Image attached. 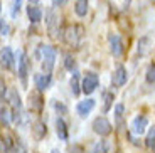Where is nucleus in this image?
I'll list each match as a JSON object with an SVG mask.
<instances>
[{"label":"nucleus","mask_w":155,"mask_h":153,"mask_svg":"<svg viewBox=\"0 0 155 153\" xmlns=\"http://www.w3.org/2000/svg\"><path fill=\"white\" fill-rule=\"evenodd\" d=\"M123 115H125V106L121 103L116 104V106H115V118H116V126H118V130H123V128H125Z\"/></svg>","instance_id":"nucleus-21"},{"label":"nucleus","mask_w":155,"mask_h":153,"mask_svg":"<svg viewBox=\"0 0 155 153\" xmlns=\"http://www.w3.org/2000/svg\"><path fill=\"white\" fill-rule=\"evenodd\" d=\"M69 153H84V151H83V148L79 145H73L69 148Z\"/></svg>","instance_id":"nucleus-34"},{"label":"nucleus","mask_w":155,"mask_h":153,"mask_svg":"<svg viewBox=\"0 0 155 153\" xmlns=\"http://www.w3.org/2000/svg\"><path fill=\"white\" fill-rule=\"evenodd\" d=\"M0 121H2V126L4 128H8L10 123L14 121V119H12V111L8 109V108H5V106L0 108Z\"/></svg>","instance_id":"nucleus-20"},{"label":"nucleus","mask_w":155,"mask_h":153,"mask_svg":"<svg viewBox=\"0 0 155 153\" xmlns=\"http://www.w3.org/2000/svg\"><path fill=\"white\" fill-rule=\"evenodd\" d=\"M64 67H66L68 71H74V69H76V61H74V57L71 54H66V56H64Z\"/></svg>","instance_id":"nucleus-27"},{"label":"nucleus","mask_w":155,"mask_h":153,"mask_svg":"<svg viewBox=\"0 0 155 153\" xmlns=\"http://www.w3.org/2000/svg\"><path fill=\"white\" fill-rule=\"evenodd\" d=\"M98 84H100V77H98V74L88 71V73L84 74V77H83V81H81L83 93H84V94H91V93L96 91Z\"/></svg>","instance_id":"nucleus-6"},{"label":"nucleus","mask_w":155,"mask_h":153,"mask_svg":"<svg viewBox=\"0 0 155 153\" xmlns=\"http://www.w3.org/2000/svg\"><path fill=\"white\" fill-rule=\"evenodd\" d=\"M29 108H31L32 113H37L41 115L42 113V108H44V98H42V91L39 89H34V91L29 93Z\"/></svg>","instance_id":"nucleus-7"},{"label":"nucleus","mask_w":155,"mask_h":153,"mask_svg":"<svg viewBox=\"0 0 155 153\" xmlns=\"http://www.w3.org/2000/svg\"><path fill=\"white\" fill-rule=\"evenodd\" d=\"M0 61H2V69H12L14 66V54H12V49L8 46L2 47V54H0Z\"/></svg>","instance_id":"nucleus-15"},{"label":"nucleus","mask_w":155,"mask_h":153,"mask_svg":"<svg viewBox=\"0 0 155 153\" xmlns=\"http://www.w3.org/2000/svg\"><path fill=\"white\" fill-rule=\"evenodd\" d=\"M89 10V0H76L74 4V12H76L78 17H86Z\"/></svg>","instance_id":"nucleus-19"},{"label":"nucleus","mask_w":155,"mask_h":153,"mask_svg":"<svg viewBox=\"0 0 155 153\" xmlns=\"http://www.w3.org/2000/svg\"><path fill=\"white\" fill-rule=\"evenodd\" d=\"M7 101H8V104H10L12 119H14L17 125H20L24 111H22V101H20V96H19V93H17V89H10V93H8V96H7Z\"/></svg>","instance_id":"nucleus-4"},{"label":"nucleus","mask_w":155,"mask_h":153,"mask_svg":"<svg viewBox=\"0 0 155 153\" xmlns=\"http://www.w3.org/2000/svg\"><path fill=\"white\" fill-rule=\"evenodd\" d=\"M51 83H52V76L49 73H41V74H35L34 76V84L39 91H46L51 86Z\"/></svg>","instance_id":"nucleus-13"},{"label":"nucleus","mask_w":155,"mask_h":153,"mask_svg":"<svg viewBox=\"0 0 155 153\" xmlns=\"http://www.w3.org/2000/svg\"><path fill=\"white\" fill-rule=\"evenodd\" d=\"M103 99H105V113L106 111H110L111 109V106H113V101H115V94H113L111 91H106L105 94H103Z\"/></svg>","instance_id":"nucleus-23"},{"label":"nucleus","mask_w":155,"mask_h":153,"mask_svg":"<svg viewBox=\"0 0 155 153\" xmlns=\"http://www.w3.org/2000/svg\"><path fill=\"white\" fill-rule=\"evenodd\" d=\"M69 88H71V93H73V96H79L83 93V88H81V81H79V74L74 71L73 76H71L69 79Z\"/></svg>","instance_id":"nucleus-18"},{"label":"nucleus","mask_w":155,"mask_h":153,"mask_svg":"<svg viewBox=\"0 0 155 153\" xmlns=\"http://www.w3.org/2000/svg\"><path fill=\"white\" fill-rule=\"evenodd\" d=\"M91 128H93V131L96 135H100V136H108V135H111V131H113V125L105 118V116H98V118H94Z\"/></svg>","instance_id":"nucleus-5"},{"label":"nucleus","mask_w":155,"mask_h":153,"mask_svg":"<svg viewBox=\"0 0 155 153\" xmlns=\"http://www.w3.org/2000/svg\"><path fill=\"white\" fill-rule=\"evenodd\" d=\"M0 32H2V35H4V37L8 34V27H7V24H5V19L0 20Z\"/></svg>","instance_id":"nucleus-32"},{"label":"nucleus","mask_w":155,"mask_h":153,"mask_svg":"<svg viewBox=\"0 0 155 153\" xmlns=\"http://www.w3.org/2000/svg\"><path fill=\"white\" fill-rule=\"evenodd\" d=\"M0 88H2V93H0V99L5 101V94H7V86H5L4 81H0Z\"/></svg>","instance_id":"nucleus-33"},{"label":"nucleus","mask_w":155,"mask_h":153,"mask_svg":"<svg viewBox=\"0 0 155 153\" xmlns=\"http://www.w3.org/2000/svg\"><path fill=\"white\" fill-rule=\"evenodd\" d=\"M108 44H110V50H111L113 57H120L123 54L125 47H123V41L118 34H108Z\"/></svg>","instance_id":"nucleus-9"},{"label":"nucleus","mask_w":155,"mask_h":153,"mask_svg":"<svg viewBox=\"0 0 155 153\" xmlns=\"http://www.w3.org/2000/svg\"><path fill=\"white\" fill-rule=\"evenodd\" d=\"M32 136L37 140V142H41L42 138H46V135H47V126H46V123L44 121H41V119H37V121H34L32 123Z\"/></svg>","instance_id":"nucleus-14"},{"label":"nucleus","mask_w":155,"mask_h":153,"mask_svg":"<svg viewBox=\"0 0 155 153\" xmlns=\"http://www.w3.org/2000/svg\"><path fill=\"white\" fill-rule=\"evenodd\" d=\"M29 2H31V4H37L39 0H29Z\"/></svg>","instance_id":"nucleus-37"},{"label":"nucleus","mask_w":155,"mask_h":153,"mask_svg":"<svg viewBox=\"0 0 155 153\" xmlns=\"http://www.w3.org/2000/svg\"><path fill=\"white\" fill-rule=\"evenodd\" d=\"M52 106H54V109L58 111V115H61V116L68 115V106H66V104H62V103H58V101H54V103H52Z\"/></svg>","instance_id":"nucleus-30"},{"label":"nucleus","mask_w":155,"mask_h":153,"mask_svg":"<svg viewBox=\"0 0 155 153\" xmlns=\"http://www.w3.org/2000/svg\"><path fill=\"white\" fill-rule=\"evenodd\" d=\"M145 146L148 150H153L155 148V126L148 128V133L145 136Z\"/></svg>","instance_id":"nucleus-22"},{"label":"nucleus","mask_w":155,"mask_h":153,"mask_svg":"<svg viewBox=\"0 0 155 153\" xmlns=\"http://www.w3.org/2000/svg\"><path fill=\"white\" fill-rule=\"evenodd\" d=\"M56 133H58L59 140H62V142H68V140H69L68 125H66V121H64L62 118H59V116H58V119H56Z\"/></svg>","instance_id":"nucleus-16"},{"label":"nucleus","mask_w":155,"mask_h":153,"mask_svg":"<svg viewBox=\"0 0 155 153\" xmlns=\"http://www.w3.org/2000/svg\"><path fill=\"white\" fill-rule=\"evenodd\" d=\"M27 17L32 24H37V22L42 20V10L39 7H35V4H31L27 7Z\"/></svg>","instance_id":"nucleus-17"},{"label":"nucleus","mask_w":155,"mask_h":153,"mask_svg":"<svg viewBox=\"0 0 155 153\" xmlns=\"http://www.w3.org/2000/svg\"><path fill=\"white\" fill-rule=\"evenodd\" d=\"M14 143L10 136H2V153H8L12 148H14Z\"/></svg>","instance_id":"nucleus-25"},{"label":"nucleus","mask_w":155,"mask_h":153,"mask_svg":"<svg viewBox=\"0 0 155 153\" xmlns=\"http://www.w3.org/2000/svg\"><path fill=\"white\" fill-rule=\"evenodd\" d=\"M68 4V0H52V5L54 7H64Z\"/></svg>","instance_id":"nucleus-35"},{"label":"nucleus","mask_w":155,"mask_h":153,"mask_svg":"<svg viewBox=\"0 0 155 153\" xmlns=\"http://www.w3.org/2000/svg\"><path fill=\"white\" fill-rule=\"evenodd\" d=\"M128 81V73H127V67L121 64H118L113 71V76H111V84L116 86V88H121V86L127 84Z\"/></svg>","instance_id":"nucleus-8"},{"label":"nucleus","mask_w":155,"mask_h":153,"mask_svg":"<svg viewBox=\"0 0 155 153\" xmlns=\"http://www.w3.org/2000/svg\"><path fill=\"white\" fill-rule=\"evenodd\" d=\"M20 4H22V0H12V15L14 17H17V14H19Z\"/></svg>","instance_id":"nucleus-31"},{"label":"nucleus","mask_w":155,"mask_h":153,"mask_svg":"<svg viewBox=\"0 0 155 153\" xmlns=\"http://www.w3.org/2000/svg\"><path fill=\"white\" fill-rule=\"evenodd\" d=\"M145 81L148 84H155V64L152 62L147 67V73H145Z\"/></svg>","instance_id":"nucleus-24"},{"label":"nucleus","mask_w":155,"mask_h":153,"mask_svg":"<svg viewBox=\"0 0 155 153\" xmlns=\"http://www.w3.org/2000/svg\"><path fill=\"white\" fill-rule=\"evenodd\" d=\"M8 153H27V148H25V145L22 143V140H15L14 148H12Z\"/></svg>","instance_id":"nucleus-29"},{"label":"nucleus","mask_w":155,"mask_h":153,"mask_svg":"<svg viewBox=\"0 0 155 153\" xmlns=\"http://www.w3.org/2000/svg\"><path fill=\"white\" fill-rule=\"evenodd\" d=\"M130 128H132V133L133 135H143L145 131H147L148 128V118L143 115H138L135 116V118L132 119V125H130Z\"/></svg>","instance_id":"nucleus-10"},{"label":"nucleus","mask_w":155,"mask_h":153,"mask_svg":"<svg viewBox=\"0 0 155 153\" xmlns=\"http://www.w3.org/2000/svg\"><path fill=\"white\" fill-rule=\"evenodd\" d=\"M51 153H61V151H59V150H56V148H54V150H51Z\"/></svg>","instance_id":"nucleus-36"},{"label":"nucleus","mask_w":155,"mask_h":153,"mask_svg":"<svg viewBox=\"0 0 155 153\" xmlns=\"http://www.w3.org/2000/svg\"><path fill=\"white\" fill-rule=\"evenodd\" d=\"M106 151H108V142H106V140L98 142L93 148V153H106Z\"/></svg>","instance_id":"nucleus-28"},{"label":"nucleus","mask_w":155,"mask_h":153,"mask_svg":"<svg viewBox=\"0 0 155 153\" xmlns=\"http://www.w3.org/2000/svg\"><path fill=\"white\" fill-rule=\"evenodd\" d=\"M94 106H96V101L91 99V98H88V99L79 101V103H78L76 111H78V115L81 116V118H86V116H88L89 113L94 109Z\"/></svg>","instance_id":"nucleus-12"},{"label":"nucleus","mask_w":155,"mask_h":153,"mask_svg":"<svg viewBox=\"0 0 155 153\" xmlns=\"http://www.w3.org/2000/svg\"><path fill=\"white\" fill-rule=\"evenodd\" d=\"M56 49L52 46H46V44H41L37 47V52H35V57L39 61H42V71L44 73H52V69H54V64H56Z\"/></svg>","instance_id":"nucleus-1"},{"label":"nucleus","mask_w":155,"mask_h":153,"mask_svg":"<svg viewBox=\"0 0 155 153\" xmlns=\"http://www.w3.org/2000/svg\"><path fill=\"white\" fill-rule=\"evenodd\" d=\"M83 37H84V27L81 24H69L62 32V42L66 46L73 47V49L79 47Z\"/></svg>","instance_id":"nucleus-2"},{"label":"nucleus","mask_w":155,"mask_h":153,"mask_svg":"<svg viewBox=\"0 0 155 153\" xmlns=\"http://www.w3.org/2000/svg\"><path fill=\"white\" fill-rule=\"evenodd\" d=\"M148 44H150V39H148V37H142L138 41V49H137V52H138L140 56H143V54L147 52V49H148Z\"/></svg>","instance_id":"nucleus-26"},{"label":"nucleus","mask_w":155,"mask_h":153,"mask_svg":"<svg viewBox=\"0 0 155 153\" xmlns=\"http://www.w3.org/2000/svg\"><path fill=\"white\" fill-rule=\"evenodd\" d=\"M46 27H47V32L52 39H61L62 41V32L61 27H59V15L54 8H47L46 12Z\"/></svg>","instance_id":"nucleus-3"},{"label":"nucleus","mask_w":155,"mask_h":153,"mask_svg":"<svg viewBox=\"0 0 155 153\" xmlns=\"http://www.w3.org/2000/svg\"><path fill=\"white\" fill-rule=\"evenodd\" d=\"M29 69H31V64H29V59L24 52H19V77L22 81L24 86H27V76H29Z\"/></svg>","instance_id":"nucleus-11"}]
</instances>
